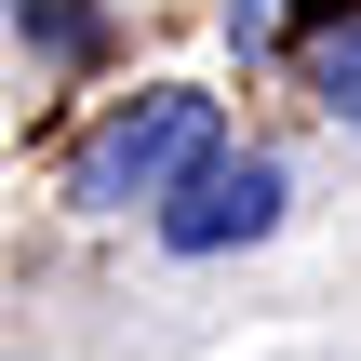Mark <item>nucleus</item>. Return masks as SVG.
Returning <instances> with one entry per match:
<instances>
[{"label":"nucleus","mask_w":361,"mask_h":361,"mask_svg":"<svg viewBox=\"0 0 361 361\" xmlns=\"http://www.w3.org/2000/svg\"><path fill=\"white\" fill-rule=\"evenodd\" d=\"M201 147H214V94H201V80H147V94H121V107L80 134V174H67V188H80V214H134V201L161 214V188H174Z\"/></svg>","instance_id":"f257e3e1"},{"label":"nucleus","mask_w":361,"mask_h":361,"mask_svg":"<svg viewBox=\"0 0 361 361\" xmlns=\"http://www.w3.org/2000/svg\"><path fill=\"white\" fill-rule=\"evenodd\" d=\"M281 201H295V161L281 147H201L161 188V255H241V241L281 228Z\"/></svg>","instance_id":"f03ea898"},{"label":"nucleus","mask_w":361,"mask_h":361,"mask_svg":"<svg viewBox=\"0 0 361 361\" xmlns=\"http://www.w3.org/2000/svg\"><path fill=\"white\" fill-rule=\"evenodd\" d=\"M308 94H322V107H335V121L361 134V13H348V27H322V40H308Z\"/></svg>","instance_id":"7ed1b4c3"},{"label":"nucleus","mask_w":361,"mask_h":361,"mask_svg":"<svg viewBox=\"0 0 361 361\" xmlns=\"http://www.w3.org/2000/svg\"><path fill=\"white\" fill-rule=\"evenodd\" d=\"M27 27H40V54H80V40H94V13H80V0H27Z\"/></svg>","instance_id":"20e7f679"}]
</instances>
